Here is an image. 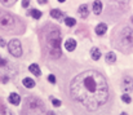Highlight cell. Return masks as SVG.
Masks as SVG:
<instances>
[{"mask_svg":"<svg viewBox=\"0 0 133 115\" xmlns=\"http://www.w3.org/2000/svg\"><path fill=\"white\" fill-rule=\"evenodd\" d=\"M67 98L75 115H101L111 101V91L103 74L85 70L69 83Z\"/></svg>","mask_w":133,"mask_h":115,"instance_id":"cell-1","label":"cell"},{"mask_svg":"<svg viewBox=\"0 0 133 115\" xmlns=\"http://www.w3.org/2000/svg\"><path fill=\"white\" fill-rule=\"evenodd\" d=\"M61 43H62L61 30L57 26H50L45 34V47H46V52L50 58L56 60L61 57L62 54Z\"/></svg>","mask_w":133,"mask_h":115,"instance_id":"cell-2","label":"cell"},{"mask_svg":"<svg viewBox=\"0 0 133 115\" xmlns=\"http://www.w3.org/2000/svg\"><path fill=\"white\" fill-rule=\"evenodd\" d=\"M16 17L13 14H10L9 12L5 10H0V29L1 30H6V31H12L16 27Z\"/></svg>","mask_w":133,"mask_h":115,"instance_id":"cell-3","label":"cell"},{"mask_svg":"<svg viewBox=\"0 0 133 115\" xmlns=\"http://www.w3.org/2000/svg\"><path fill=\"white\" fill-rule=\"evenodd\" d=\"M119 43L123 44V49L131 48L133 45V30L131 27H123L119 35Z\"/></svg>","mask_w":133,"mask_h":115,"instance_id":"cell-4","label":"cell"},{"mask_svg":"<svg viewBox=\"0 0 133 115\" xmlns=\"http://www.w3.org/2000/svg\"><path fill=\"white\" fill-rule=\"evenodd\" d=\"M25 105L26 107H29L30 110H36V111H44V102L42 100H39L38 97L35 96H31V97H27L25 100Z\"/></svg>","mask_w":133,"mask_h":115,"instance_id":"cell-5","label":"cell"},{"mask_svg":"<svg viewBox=\"0 0 133 115\" xmlns=\"http://www.w3.org/2000/svg\"><path fill=\"white\" fill-rule=\"evenodd\" d=\"M8 50L9 53L13 56V57H21L22 56V45H21V41L18 39H12L9 43H8Z\"/></svg>","mask_w":133,"mask_h":115,"instance_id":"cell-6","label":"cell"},{"mask_svg":"<svg viewBox=\"0 0 133 115\" xmlns=\"http://www.w3.org/2000/svg\"><path fill=\"white\" fill-rule=\"evenodd\" d=\"M120 87H122V91L124 93H131V92H133V78L124 76L123 80H122Z\"/></svg>","mask_w":133,"mask_h":115,"instance_id":"cell-7","label":"cell"},{"mask_svg":"<svg viewBox=\"0 0 133 115\" xmlns=\"http://www.w3.org/2000/svg\"><path fill=\"white\" fill-rule=\"evenodd\" d=\"M8 101H9L10 105L18 106V105L21 104V96H19L18 93H16V92H12V93L9 94V97H8Z\"/></svg>","mask_w":133,"mask_h":115,"instance_id":"cell-8","label":"cell"},{"mask_svg":"<svg viewBox=\"0 0 133 115\" xmlns=\"http://www.w3.org/2000/svg\"><path fill=\"white\" fill-rule=\"evenodd\" d=\"M65 49L67 52H74L76 49V40L72 38H69L65 41Z\"/></svg>","mask_w":133,"mask_h":115,"instance_id":"cell-9","label":"cell"},{"mask_svg":"<svg viewBox=\"0 0 133 115\" xmlns=\"http://www.w3.org/2000/svg\"><path fill=\"white\" fill-rule=\"evenodd\" d=\"M94 33H96L98 36H103V35L107 33V25L103 23V22L98 23V25L96 26V29H94Z\"/></svg>","mask_w":133,"mask_h":115,"instance_id":"cell-10","label":"cell"},{"mask_svg":"<svg viewBox=\"0 0 133 115\" xmlns=\"http://www.w3.org/2000/svg\"><path fill=\"white\" fill-rule=\"evenodd\" d=\"M78 14L80 16V18L85 20L87 17L89 16V8L87 4H82L79 8H78Z\"/></svg>","mask_w":133,"mask_h":115,"instance_id":"cell-11","label":"cell"},{"mask_svg":"<svg viewBox=\"0 0 133 115\" xmlns=\"http://www.w3.org/2000/svg\"><path fill=\"white\" fill-rule=\"evenodd\" d=\"M92 9H93V13H94L96 16L101 14V12H102V9H103L102 1H99V0H96V1H93V4H92Z\"/></svg>","mask_w":133,"mask_h":115,"instance_id":"cell-12","label":"cell"},{"mask_svg":"<svg viewBox=\"0 0 133 115\" xmlns=\"http://www.w3.org/2000/svg\"><path fill=\"white\" fill-rule=\"evenodd\" d=\"M49 14H50V17L54 18V20H61V18L65 17V12H62L61 9H57V8L52 9V10L49 12Z\"/></svg>","mask_w":133,"mask_h":115,"instance_id":"cell-13","label":"cell"},{"mask_svg":"<svg viewBox=\"0 0 133 115\" xmlns=\"http://www.w3.org/2000/svg\"><path fill=\"white\" fill-rule=\"evenodd\" d=\"M29 71L31 74H34L35 76H42V70H40V66L38 63H31L29 66Z\"/></svg>","mask_w":133,"mask_h":115,"instance_id":"cell-14","label":"cell"},{"mask_svg":"<svg viewBox=\"0 0 133 115\" xmlns=\"http://www.w3.org/2000/svg\"><path fill=\"white\" fill-rule=\"evenodd\" d=\"M22 84H23V87L27 88V89H32V88L36 85V83H35V80H34L32 78H23V79H22Z\"/></svg>","mask_w":133,"mask_h":115,"instance_id":"cell-15","label":"cell"},{"mask_svg":"<svg viewBox=\"0 0 133 115\" xmlns=\"http://www.w3.org/2000/svg\"><path fill=\"white\" fill-rule=\"evenodd\" d=\"M90 57L93 61H98L101 58V50L97 47H92L90 48Z\"/></svg>","mask_w":133,"mask_h":115,"instance_id":"cell-16","label":"cell"},{"mask_svg":"<svg viewBox=\"0 0 133 115\" xmlns=\"http://www.w3.org/2000/svg\"><path fill=\"white\" fill-rule=\"evenodd\" d=\"M27 14H29V16H31L32 18H35V20H40V18H42V16H43V13H42L39 9H36V8L30 9Z\"/></svg>","mask_w":133,"mask_h":115,"instance_id":"cell-17","label":"cell"},{"mask_svg":"<svg viewBox=\"0 0 133 115\" xmlns=\"http://www.w3.org/2000/svg\"><path fill=\"white\" fill-rule=\"evenodd\" d=\"M105 61H106V63H109V65L115 63V62H116V54H115L114 52H109V53L106 54V57H105Z\"/></svg>","mask_w":133,"mask_h":115,"instance_id":"cell-18","label":"cell"},{"mask_svg":"<svg viewBox=\"0 0 133 115\" xmlns=\"http://www.w3.org/2000/svg\"><path fill=\"white\" fill-rule=\"evenodd\" d=\"M65 23H66V26H69V27H74V26L76 25V20L72 18V17H65Z\"/></svg>","mask_w":133,"mask_h":115,"instance_id":"cell-19","label":"cell"},{"mask_svg":"<svg viewBox=\"0 0 133 115\" xmlns=\"http://www.w3.org/2000/svg\"><path fill=\"white\" fill-rule=\"evenodd\" d=\"M120 98H122V101H123L124 104H127V105H129V104L132 102V97H131L129 93H123V94L120 96Z\"/></svg>","mask_w":133,"mask_h":115,"instance_id":"cell-20","label":"cell"},{"mask_svg":"<svg viewBox=\"0 0 133 115\" xmlns=\"http://www.w3.org/2000/svg\"><path fill=\"white\" fill-rule=\"evenodd\" d=\"M49 98H50L52 105H53L54 107H59V106L62 105V101H61V100H58V98H56V97H53V96H50Z\"/></svg>","mask_w":133,"mask_h":115,"instance_id":"cell-21","label":"cell"},{"mask_svg":"<svg viewBox=\"0 0 133 115\" xmlns=\"http://www.w3.org/2000/svg\"><path fill=\"white\" fill-rule=\"evenodd\" d=\"M16 1H17V0H0V3H1L4 7H12V5L16 4Z\"/></svg>","mask_w":133,"mask_h":115,"instance_id":"cell-22","label":"cell"},{"mask_svg":"<svg viewBox=\"0 0 133 115\" xmlns=\"http://www.w3.org/2000/svg\"><path fill=\"white\" fill-rule=\"evenodd\" d=\"M48 81H49L50 84H56V76H54L53 74H49V75H48Z\"/></svg>","mask_w":133,"mask_h":115,"instance_id":"cell-23","label":"cell"},{"mask_svg":"<svg viewBox=\"0 0 133 115\" xmlns=\"http://www.w3.org/2000/svg\"><path fill=\"white\" fill-rule=\"evenodd\" d=\"M6 63H8V61H6L5 58H1V57H0V67H5Z\"/></svg>","mask_w":133,"mask_h":115,"instance_id":"cell-24","label":"cell"},{"mask_svg":"<svg viewBox=\"0 0 133 115\" xmlns=\"http://www.w3.org/2000/svg\"><path fill=\"white\" fill-rule=\"evenodd\" d=\"M4 47H6V41L3 38H0V48H4Z\"/></svg>","mask_w":133,"mask_h":115,"instance_id":"cell-25","label":"cell"},{"mask_svg":"<svg viewBox=\"0 0 133 115\" xmlns=\"http://www.w3.org/2000/svg\"><path fill=\"white\" fill-rule=\"evenodd\" d=\"M29 4H30V0H22V7L23 8H27Z\"/></svg>","mask_w":133,"mask_h":115,"instance_id":"cell-26","label":"cell"},{"mask_svg":"<svg viewBox=\"0 0 133 115\" xmlns=\"http://www.w3.org/2000/svg\"><path fill=\"white\" fill-rule=\"evenodd\" d=\"M38 3H39V4H42V5H45V4L48 3V0H38Z\"/></svg>","mask_w":133,"mask_h":115,"instance_id":"cell-27","label":"cell"},{"mask_svg":"<svg viewBox=\"0 0 133 115\" xmlns=\"http://www.w3.org/2000/svg\"><path fill=\"white\" fill-rule=\"evenodd\" d=\"M8 80H9V79H8V76H4V78H3V83H4V84H5Z\"/></svg>","mask_w":133,"mask_h":115,"instance_id":"cell-28","label":"cell"},{"mask_svg":"<svg viewBox=\"0 0 133 115\" xmlns=\"http://www.w3.org/2000/svg\"><path fill=\"white\" fill-rule=\"evenodd\" d=\"M46 115H56V113H54V111H48Z\"/></svg>","mask_w":133,"mask_h":115,"instance_id":"cell-29","label":"cell"},{"mask_svg":"<svg viewBox=\"0 0 133 115\" xmlns=\"http://www.w3.org/2000/svg\"><path fill=\"white\" fill-rule=\"evenodd\" d=\"M57 1H58V3H65L66 0H57Z\"/></svg>","mask_w":133,"mask_h":115,"instance_id":"cell-30","label":"cell"},{"mask_svg":"<svg viewBox=\"0 0 133 115\" xmlns=\"http://www.w3.org/2000/svg\"><path fill=\"white\" fill-rule=\"evenodd\" d=\"M119 115H128V114H127V113H120Z\"/></svg>","mask_w":133,"mask_h":115,"instance_id":"cell-31","label":"cell"},{"mask_svg":"<svg viewBox=\"0 0 133 115\" xmlns=\"http://www.w3.org/2000/svg\"><path fill=\"white\" fill-rule=\"evenodd\" d=\"M131 20H132V22H133V17H132V18H131Z\"/></svg>","mask_w":133,"mask_h":115,"instance_id":"cell-32","label":"cell"}]
</instances>
